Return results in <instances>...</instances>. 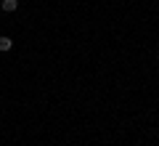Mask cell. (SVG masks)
<instances>
[{"mask_svg":"<svg viewBox=\"0 0 159 146\" xmlns=\"http://www.w3.org/2000/svg\"><path fill=\"white\" fill-rule=\"evenodd\" d=\"M11 48H13V40H11V37H6V35H3V37H0V51L6 53V51H11Z\"/></svg>","mask_w":159,"mask_h":146,"instance_id":"cell-2","label":"cell"},{"mask_svg":"<svg viewBox=\"0 0 159 146\" xmlns=\"http://www.w3.org/2000/svg\"><path fill=\"white\" fill-rule=\"evenodd\" d=\"M0 8H3L6 13H13L19 8V0H0Z\"/></svg>","mask_w":159,"mask_h":146,"instance_id":"cell-1","label":"cell"},{"mask_svg":"<svg viewBox=\"0 0 159 146\" xmlns=\"http://www.w3.org/2000/svg\"><path fill=\"white\" fill-rule=\"evenodd\" d=\"M157 64H159V53H157Z\"/></svg>","mask_w":159,"mask_h":146,"instance_id":"cell-3","label":"cell"}]
</instances>
